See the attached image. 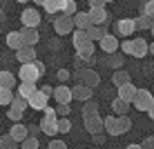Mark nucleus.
<instances>
[{
	"label": "nucleus",
	"instance_id": "f257e3e1",
	"mask_svg": "<svg viewBox=\"0 0 154 149\" xmlns=\"http://www.w3.org/2000/svg\"><path fill=\"white\" fill-rule=\"evenodd\" d=\"M103 129L109 136H123L132 129V118H127V116H105Z\"/></svg>",
	"mask_w": 154,
	"mask_h": 149
},
{
	"label": "nucleus",
	"instance_id": "a19ab883",
	"mask_svg": "<svg viewBox=\"0 0 154 149\" xmlns=\"http://www.w3.org/2000/svg\"><path fill=\"white\" fill-rule=\"evenodd\" d=\"M141 16H154V0H145V2H143V13Z\"/></svg>",
	"mask_w": 154,
	"mask_h": 149
},
{
	"label": "nucleus",
	"instance_id": "c03bdc74",
	"mask_svg": "<svg viewBox=\"0 0 154 149\" xmlns=\"http://www.w3.org/2000/svg\"><path fill=\"white\" fill-rule=\"evenodd\" d=\"M92 140H94V145H103L105 142V136H103V131H98V134H92Z\"/></svg>",
	"mask_w": 154,
	"mask_h": 149
},
{
	"label": "nucleus",
	"instance_id": "a211bd4d",
	"mask_svg": "<svg viewBox=\"0 0 154 149\" xmlns=\"http://www.w3.org/2000/svg\"><path fill=\"white\" fill-rule=\"evenodd\" d=\"M20 36H23V40H25V47H36V45L40 42L38 29H27V27H23V29H20Z\"/></svg>",
	"mask_w": 154,
	"mask_h": 149
},
{
	"label": "nucleus",
	"instance_id": "3c124183",
	"mask_svg": "<svg viewBox=\"0 0 154 149\" xmlns=\"http://www.w3.org/2000/svg\"><path fill=\"white\" fill-rule=\"evenodd\" d=\"M31 2H34V4H38V7H42V4H45L47 0H31Z\"/></svg>",
	"mask_w": 154,
	"mask_h": 149
},
{
	"label": "nucleus",
	"instance_id": "1a4fd4ad",
	"mask_svg": "<svg viewBox=\"0 0 154 149\" xmlns=\"http://www.w3.org/2000/svg\"><path fill=\"white\" fill-rule=\"evenodd\" d=\"M98 49L105 51V54H114V51H119V36H116V34H105L103 38L98 40Z\"/></svg>",
	"mask_w": 154,
	"mask_h": 149
},
{
	"label": "nucleus",
	"instance_id": "bb28decb",
	"mask_svg": "<svg viewBox=\"0 0 154 149\" xmlns=\"http://www.w3.org/2000/svg\"><path fill=\"white\" fill-rule=\"evenodd\" d=\"M130 107H132V105L125 103V100H121V98H114V100H112V111H114V116H127Z\"/></svg>",
	"mask_w": 154,
	"mask_h": 149
},
{
	"label": "nucleus",
	"instance_id": "864d4df0",
	"mask_svg": "<svg viewBox=\"0 0 154 149\" xmlns=\"http://www.w3.org/2000/svg\"><path fill=\"white\" fill-rule=\"evenodd\" d=\"M16 2H29V0H16Z\"/></svg>",
	"mask_w": 154,
	"mask_h": 149
},
{
	"label": "nucleus",
	"instance_id": "e433bc0d",
	"mask_svg": "<svg viewBox=\"0 0 154 149\" xmlns=\"http://www.w3.org/2000/svg\"><path fill=\"white\" fill-rule=\"evenodd\" d=\"M0 147H2V149H18V145H16V142H14L7 134H5V136L0 134Z\"/></svg>",
	"mask_w": 154,
	"mask_h": 149
},
{
	"label": "nucleus",
	"instance_id": "7ed1b4c3",
	"mask_svg": "<svg viewBox=\"0 0 154 149\" xmlns=\"http://www.w3.org/2000/svg\"><path fill=\"white\" fill-rule=\"evenodd\" d=\"M130 105H134L136 111H147V116L152 118V107H154V98H152V94L147 91V89H136V96H134V100H132Z\"/></svg>",
	"mask_w": 154,
	"mask_h": 149
},
{
	"label": "nucleus",
	"instance_id": "0eeeda50",
	"mask_svg": "<svg viewBox=\"0 0 154 149\" xmlns=\"http://www.w3.org/2000/svg\"><path fill=\"white\" fill-rule=\"evenodd\" d=\"M18 78H20V82H38L40 80V71L36 69L34 62H27V65H20L18 69Z\"/></svg>",
	"mask_w": 154,
	"mask_h": 149
},
{
	"label": "nucleus",
	"instance_id": "39448f33",
	"mask_svg": "<svg viewBox=\"0 0 154 149\" xmlns=\"http://www.w3.org/2000/svg\"><path fill=\"white\" fill-rule=\"evenodd\" d=\"M51 25H54V31H56V36H69L72 31H74V20H72V16H54L51 18Z\"/></svg>",
	"mask_w": 154,
	"mask_h": 149
},
{
	"label": "nucleus",
	"instance_id": "c756f323",
	"mask_svg": "<svg viewBox=\"0 0 154 149\" xmlns=\"http://www.w3.org/2000/svg\"><path fill=\"white\" fill-rule=\"evenodd\" d=\"M56 131H58V136H67V134L72 131V120H69V118H58Z\"/></svg>",
	"mask_w": 154,
	"mask_h": 149
},
{
	"label": "nucleus",
	"instance_id": "473e14b6",
	"mask_svg": "<svg viewBox=\"0 0 154 149\" xmlns=\"http://www.w3.org/2000/svg\"><path fill=\"white\" fill-rule=\"evenodd\" d=\"M85 40H87V36H85V31H83V29H74V31H72V42H74V49H76V47H81Z\"/></svg>",
	"mask_w": 154,
	"mask_h": 149
},
{
	"label": "nucleus",
	"instance_id": "7c9ffc66",
	"mask_svg": "<svg viewBox=\"0 0 154 149\" xmlns=\"http://www.w3.org/2000/svg\"><path fill=\"white\" fill-rule=\"evenodd\" d=\"M76 11H78L76 0H63V7H60V13L63 16H74Z\"/></svg>",
	"mask_w": 154,
	"mask_h": 149
},
{
	"label": "nucleus",
	"instance_id": "9b49d317",
	"mask_svg": "<svg viewBox=\"0 0 154 149\" xmlns=\"http://www.w3.org/2000/svg\"><path fill=\"white\" fill-rule=\"evenodd\" d=\"M51 98L58 105H69L72 103V91H69L67 85H58V87H54V91H51Z\"/></svg>",
	"mask_w": 154,
	"mask_h": 149
},
{
	"label": "nucleus",
	"instance_id": "cd10ccee",
	"mask_svg": "<svg viewBox=\"0 0 154 149\" xmlns=\"http://www.w3.org/2000/svg\"><path fill=\"white\" fill-rule=\"evenodd\" d=\"M134 27L143 29V31H152L154 29V18H150V16H139V18H134Z\"/></svg>",
	"mask_w": 154,
	"mask_h": 149
},
{
	"label": "nucleus",
	"instance_id": "5fc2aeb1",
	"mask_svg": "<svg viewBox=\"0 0 154 149\" xmlns=\"http://www.w3.org/2000/svg\"><path fill=\"white\" fill-rule=\"evenodd\" d=\"M103 2H105V4H107V2H114V0H103Z\"/></svg>",
	"mask_w": 154,
	"mask_h": 149
},
{
	"label": "nucleus",
	"instance_id": "4468645a",
	"mask_svg": "<svg viewBox=\"0 0 154 149\" xmlns=\"http://www.w3.org/2000/svg\"><path fill=\"white\" fill-rule=\"evenodd\" d=\"M7 136L11 138V140L16 142V145H20V142H23L25 138H27V125H23V122H14Z\"/></svg>",
	"mask_w": 154,
	"mask_h": 149
},
{
	"label": "nucleus",
	"instance_id": "a18cd8bd",
	"mask_svg": "<svg viewBox=\"0 0 154 149\" xmlns=\"http://www.w3.org/2000/svg\"><path fill=\"white\" fill-rule=\"evenodd\" d=\"M141 149H154V138H152V136H147L145 140L141 142Z\"/></svg>",
	"mask_w": 154,
	"mask_h": 149
},
{
	"label": "nucleus",
	"instance_id": "8fccbe9b",
	"mask_svg": "<svg viewBox=\"0 0 154 149\" xmlns=\"http://www.w3.org/2000/svg\"><path fill=\"white\" fill-rule=\"evenodd\" d=\"M125 149H141V145H139V142H132V145H127Z\"/></svg>",
	"mask_w": 154,
	"mask_h": 149
},
{
	"label": "nucleus",
	"instance_id": "6ab92c4d",
	"mask_svg": "<svg viewBox=\"0 0 154 149\" xmlns=\"http://www.w3.org/2000/svg\"><path fill=\"white\" fill-rule=\"evenodd\" d=\"M69 91H72V100H81V103L92 100V96H94V91H92V89H87L85 85H76V87H72Z\"/></svg>",
	"mask_w": 154,
	"mask_h": 149
},
{
	"label": "nucleus",
	"instance_id": "72a5a7b5",
	"mask_svg": "<svg viewBox=\"0 0 154 149\" xmlns=\"http://www.w3.org/2000/svg\"><path fill=\"white\" fill-rule=\"evenodd\" d=\"M20 149H40V142H38V138L27 136L23 142H20Z\"/></svg>",
	"mask_w": 154,
	"mask_h": 149
},
{
	"label": "nucleus",
	"instance_id": "4c0bfd02",
	"mask_svg": "<svg viewBox=\"0 0 154 149\" xmlns=\"http://www.w3.org/2000/svg\"><path fill=\"white\" fill-rule=\"evenodd\" d=\"M54 111H56V116H58V118H69L72 107H69V105H58V107H56Z\"/></svg>",
	"mask_w": 154,
	"mask_h": 149
},
{
	"label": "nucleus",
	"instance_id": "4d7b16f0",
	"mask_svg": "<svg viewBox=\"0 0 154 149\" xmlns=\"http://www.w3.org/2000/svg\"><path fill=\"white\" fill-rule=\"evenodd\" d=\"M0 2H2V0H0Z\"/></svg>",
	"mask_w": 154,
	"mask_h": 149
},
{
	"label": "nucleus",
	"instance_id": "c9c22d12",
	"mask_svg": "<svg viewBox=\"0 0 154 149\" xmlns=\"http://www.w3.org/2000/svg\"><path fill=\"white\" fill-rule=\"evenodd\" d=\"M14 98V91L11 89H0V105H5V107H9V103H11Z\"/></svg>",
	"mask_w": 154,
	"mask_h": 149
},
{
	"label": "nucleus",
	"instance_id": "ddd939ff",
	"mask_svg": "<svg viewBox=\"0 0 154 149\" xmlns=\"http://www.w3.org/2000/svg\"><path fill=\"white\" fill-rule=\"evenodd\" d=\"M87 16H89V22H92V25H107V20H109V11L105 7L89 9Z\"/></svg>",
	"mask_w": 154,
	"mask_h": 149
},
{
	"label": "nucleus",
	"instance_id": "f03ea898",
	"mask_svg": "<svg viewBox=\"0 0 154 149\" xmlns=\"http://www.w3.org/2000/svg\"><path fill=\"white\" fill-rule=\"evenodd\" d=\"M56 122H58V116H56L54 107H49V105H47V107L42 109V118H40V122H38L40 134H45V136H58Z\"/></svg>",
	"mask_w": 154,
	"mask_h": 149
},
{
	"label": "nucleus",
	"instance_id": "13d9d810",
	"mask_svg": "<svg viewBox=\"0 0 154 149\" xmlns=\"http://www.w3.org/2000/svg\"><path fill=\"white\" fill-rule=\"evenodd\" d=\"M0 149H2V147H0Z\"/></svg>",
	"mask_w": 154,
	"mask_h": 149
},
{
	"label": "nucleus",
	"instance_id": "20e7f679",
	"mask_svg": "<svg viewBox=\"0 0 154 149\" xmlns=\"http://www.w3.org/2000/svg\"><path fill=\"white\" fill-rule=\"evenodd\" d=\"M20 22H23V27L27 29H38L40 22H42V16L36 7H27L23 9V13H20Z\"/></svg>",
	"mask_w": 154,
	"mask_h": 149
},
{
	"label": "nucleus",
	"instance_id": "5701e85b",
	"mask_svg": "<svg viewBox=\"0 0 154 149\" xmlns=\"http://www.w3.org/2000/svg\"><path fill=\"white\" fill-rule=\"evenodd\" d=\"M105 65L116 71V69H123L125 58H123V54H121V51H114V54H107V60H105Z\"/></svg>",
	"mask_w": 154,
	"mask_h": 149
},
{
	"label": "nucleus",
	"instance_id": "a878e982",
	"mask_svg": "<svg viewBox=\"0 0 154 149\" xmlns=\"http://www.w3.org/2000/svg\"><path fill=\"white\" fill-rule=\"evenodd\" d=\"M127 82H132V76L125 71V69H116L112 73V85L114 87H121V85H127Z\"/></svg>",
	"mask_w": 154,
	"mask_h": 149
},
{
	"label": "nucleus",
	"instance_id": "de8ad7c7",
	"mask_svg": "<svg viewBox=\"0 0 154 149\" xmlns=\"http://www.w3.org/2000/svg\"><path fill=\"white\" fill-rule=\"evenodd\" d=\"M89 2V9H98V7H105V2L103 0H87Z\"/></svg>",
	"mask_w": 154,
	"mask_h": 149
},
{
	"label": "nucleus",
	"instance_id": "b1692460",
	"mask_svg": "<svg viewBox=\"0 0 154 149\" xmlns=\"http://www.w3.org/2000/svg\"><path fill=\"white\" fill-rule=\"evenodd\" d=\"M72 20H74V29H83V31L87 29L89 25H92V22H89L87 11H76V13L72 16Z\"/></svg>",
	"mask_w": 154,
	"mask_h": 149
},
{
	"label": "nucleus",
	"instance_id": "412c9836",
	"mask_svg": "<svg viewBox=\"0 0 154 149\" xmlns=\"http://www.w3.org/2000/svg\"><path fill=\"white\" fill-rule=\"evenodd\" d=\"M5 42H7V47L11 51H18V49L25 47V40H23V36H20V31H9L7 38H5Z\"/></svg>",
	"mask_w": 154,
	"mask_h": 149
},
{
	"label": "nucleus",
	"instance_id": "2eb2a0df",
	"mask_svg": "<svg viewBox=\"0 0 154 149\" xmlns=\"http://www.w3.org/2000/svg\"><path fill=\"white\" fill-rule=\"evenodd\" d=\"M47 105H49V98H47V96H42L38 89H36V94L27 100V107H31L34 111H42V109L47 107Z\"/></svg>",
	"mask_w": 154,
	"mask_h": 149
},
{
	"label": "nucleus",
	"instance_id": "09e8293b",
	"mask_svg": "<svg viewBox=\"0 0 154 149\" xmlns=\"http://www.w3.org/2000/svg\"><path fill=\"white\" fill-rule=\"evenodd\" d=\"M47 47H49L51 51H58V49H60V42H58V40H51V42H49Z\"/></svg>",
	"mask_w": 154,
	"mask_h": 149
},
{
	"label": "nucleus",
	"instance_id": "4be33fe9",
	"mask_svg": "<svg viewBox=\"0 0 154 149\" xmlns=\"http://www.w3.org/2000/svg\"><path fill=\"white\" fill-rule=\"evenodd\" d=\"M105 34H107L105 25H89V27L85 29V36H87V40H92V42H98Z\"/></svg>",
	"mask_w": 154,
	"mask_h": 149
},
{
	"label": "nucleus",
	"instance_id": "9d476101",
	"mask_svg": "<svg viewBox=\"0 0 154 149\" xmlns=\"http://www.w3.org/2000/svg\"><path fill=\"white\" fill-rule=\"evenodd\" d=\"M134 31H136V27H134V18H121V20H116V34H119V36H123V38H130Z\"/></svg>",
	"mask_w": 154,
	"mask_h": 149
},
{
	"label": "nucleus",
	"instance_id": "c85d7f7f",
	"mask_svg": "<svg viewBox=\"0 0 154 149\" xmlns=\"http://www.w3.org/2000/svg\"><path fill=\"white\" fill-rule=\"evenodd\" d=\"M60 7H63V0H47L45 4H42V9L47 11V16H56V13H60Z\"/></svg>",
	"mask_w": 154,
	"mask_h": 149
},
{
	"label": "nucleus",
	"instance_id": "aec40b11",
	"mask_svg": "<svg viewBox=\"0 0 154 149\" xmlns=\"http://www.w3.org/2000/svg\"><path fill=\"white\" fill-rule=\"evenodd\" d=\"M116 91H119V96H116V98L125 100V103H132V100H134V96H136V87H134V82H127V85L116 87Z\"/></svg>",
	"mask_w": 154,
	"mask_h": 149
},
{
	"label": "nucleus",
	"instance_id": "37998d69",
	"mask_svg": "<svg viewBox=\"0 0 154 149\" xmlns=\"http://www.w3.org/2000/svg\"><path fill=\"white\" fill-rule=\"evenodd\" d=\"M27 136H34V138H38V136H40V129H38V125H27Z\"/></svg>",
	"mask_w": 154,
	"mask_h": 149
},
{
	"label": "nucleus",
	"instance_id": "58836bf2",
	"mask_svg": "<svg viewBox=\"0 0 154 149\" xmlns=\"http://www.w3.org/2000/svg\"><path fill=\"white\" fill-rule=\"evenodd\" d=\"M7 118L11 120V125H14V122H20V120H23V111H18V109H11V107H9Z\"/></svg>",
	"mask_w": 154,
	"mask_h": 149
},
{
	"label": "nucleus",
	"instance_id": "f3484780",
	"mask_svg": "<svg viewBox=\"0 0 154 149\" xmlns=\"http://www.w3.org/2000/svg\"><path fill=\"white\" fill-rule=\"evenodd\" d=\"M36 89H38V82H20L18 89H16V96L23 98V100H29L36 94Z\"/></svg>",
	"mask_w": 154,
	"mask_h": 149
},
{
	"label": "nucleus",
	"instance_id": "f8f14e48",
	"mask_svg": "<svg viewBox=\"0 0 154 149\" xmlns=\"http://www.w3.org/2000/svg\"><path fill=\"white\" fill-rule=\"evenodd\" d=\"M150 51H152V47H150V42H147L145 38H134V40H132V56L145 58Z\"/></svg>",
	"mask_w": 154,
	"mask_h": 149
},
{
	"label": "nucleus",
	"instance_id": "79ce46f5",
	"mask_svg": "<svg viewBox=\"0 0 154 149\" xmlns=\"http://www.w3.org/2000/svg\"><path fill=\"white\" fill-rule=\"evenodd\" d=\"M47 149H67V142H65V140H60V138H54V140H49Z\"/></svg>",
	"mask_w": 154,
	"mask_h": 149
},
{
	"label": "nucleus",
	"instance_id": "f704fd0d",
	"mask_svg": "<svg viewBox=\"0 0 154 149\" xmlns=\"http://www.w3.org/2000/svg\"><path fill=\"white\" fill-rule=\"evenodd\" d=\"M9 107H11V109H18V111H23V114H25V109H27V100H23V98H18V96H14L11 103H9Z\"/></svg>",
	"mask_w": 154,
	"mask_h": 149
},
{
	"label": "nucleus",
	"instance_id": "dca6fc26",
	"mask_svg": "<svg viewBox=\"0 0 154 149\" xmlns=\"http://www.w3.org/2000/svg\"><path fill=\"white\" fill-rule=\"evenodd\" d=\"M36 47H23V49L16 51V60L20 62V65H27V62H34L36 60Z\"/></svg>",
	"mask_w": 154,
	"mask_h": 149
},
{
	"label": "nucleus",
	"instance_id": "ea45409f",
	"mask_svg": "<svg viewBox=\"0 0 154 149\" xmlns=\"http://www.w3.org/2000/svg\"><path fill=\"white\" fill-rule=\"evenodd\" d=\"M56 78H58V82H60V85H67V80L72 78V73L67 71V69H58V71H56Z\"/></svg>",
	"mask_w": 154,
	"mask_h": 149
},
{
	"label": "nucleus",
	"instance_id": "2f4dec72",
	"mask_svg": "<svg viewBox=\"0 0 154 149\" xmlns=\"http://www.w3.org/2000/svg\"><path fill=\"white\" fill-rule=\"evenodd\" d=\"M96 111H98V103H96V100H85V103H83V109H81V114L83 116H87V114H96Z\"/></svg>",
	"mask_w": 154,
	"mask_h": 149
},
{
	"label": "nucleus",
	"instance_id": "603ef678",
	"mask_svg": "<svg viewBox=\"0 0 154 149\" xmlns=\"http://www.w3.org/2000/svg\"><path fill=\"white\" fill-rule=\"evenodd\" d=\"M5 18H7V16H5V11H2V9H0V25L5 22Z\"/></svg>",
	"mask_w": 154,
	"mask_h": 149
},
{
	"label": "nucleus",
	"instance_id": "393cba45",
	"mask_svg": "<svg viewBox=\"0 0 154 149\" xmlns=\"http://www.w3.org/2000/svg\"><path fill=\"white\" fill-rule=\"evenodd\" d=\"M14 87H16V76L7 69H2L0 71V89H11L14 91Z\"/></svg>",
	"mask_w": 154,
	"mask_h": 149
},
{
	"label": "nucleus",
	"instance_id": "423d86ee",
	"mask_svg": "<svg viewBox=\"0 0 154 149\" xmlns=\"http://www.w3.org/2000/svg\"><path fill=\"white\" fill-rule=\"evenodd\" d=\"M78 85H85V87L87 89H96L98 85H100V76H98V71L96 69H81V71H78Z\"/></svg>",
	"mask_w": 154,
	"mask_h": 149
},
{
	"label": "nucleus",
	"instance_id": "6e6552de",
	"mask_svg": "<svg viewBox=\"0 0 154 149\" xmlns=\"http://www.w3.org/2000/svg\"><path fill=\"white\" fill-rule=\"evenodd\" d=\"M83 125H85V131H87V134H98V131H103V116H100V111L83 116Z\"/></svg>",
	"mask_w": 154,
	"mask_h": 149
},
{
	"label": "nucleus",
	"instance_id": "6e6d98bb",
	"mask_svg": "<svg viewBox=\"0 0 154 149\" xmlns=\"http://www.w3.org/2000/svg\"><path fill=\"white\" fill-rule=\"evenodd\" d=\"M92 149H98V147H92Z\"/></svg>",
	"mask_w": 154,
	"mask_h": 149
},
{
	"label": "nucleus",
	"instance_id": "49530a36",
	"mask_svg": "<svg viewBox=\"0 0 154 149\" xmlns=\"http://www.w3.org/2000/svg\"><path fill=\"white\" fill-rule=\"evenodd\" d=\"M38 91H40L42 96H47V98H49L51 91H54V87H49V85H42V87H38Z\"/></svg>",
	"mask_w": 154,
	"mask_h": 149
}]
</instances>
